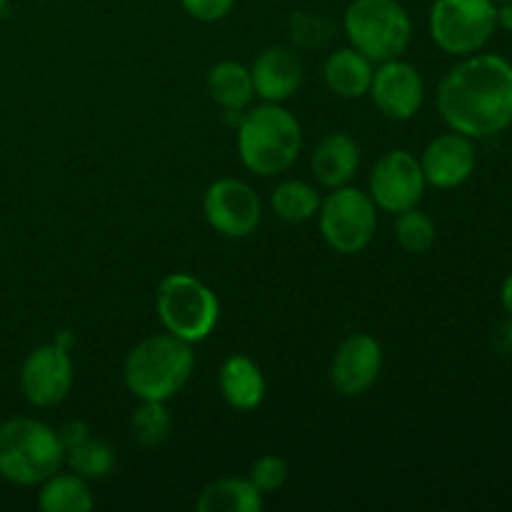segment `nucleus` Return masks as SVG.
I'll use <instances>...</instances> for the list:
<instances>
[{
  "label": "nucleus",
  "mask_w": 512,
  "mask_h": 512,
  "mask_svg": "<svg viewBox=\"0 0 512 512\" xmlns=\"http://www.w3.org/2000/svg\"><path fill=\"white\" fill-rule=\"evenodd\" d=\"M438 230L435 220L420 208H410L405 213H398L395 220V240L400 248L410 255H425L435 245Z\"/></svg>",
  "instance_id": "nucleus-25"
},
{
  "label": "nucleus",
  "mask_w": 512,
  "mask_h": 512,
  "mask_svg": "<svg viewBox=\"0 0 512 512\" xmlns=\"http://www.w3.org/2000/svg\"><path fill=\"white\" fill-rule=\"evenodd\" d=\"M495 5H503V3H512V0H493Z\"/></svg>",
  "instance_id": "nucleus-32"
},
{
  "label": "nucleus",
  "mask_w": 512,
  "mask_h": 512,
  "mask_svg": "<svg viewBox=\"0 0 512 512\" xmlns=\"http://www.w3.org/2000/svg\"><path fill=\"white\" fill-rule=\"evenodd\" d=\"M313 175L323 188L335 190L353 183L360 168V145L348 133H328L313 150Z\"/></svg>",
  "instance_id": "nucleus-16"
},
{
  "label": "nucleus",
  "mask_w": 512,
  "mask_h": 512,
  "mask_svg": "<svg viewBox=\"0 0 512 512\" xmlns=\"http://www.w3.org/2000/svg\"><path fill=\"white\" fill-rule=\"evenodd\" d=\"M203 213L215 233L230 240H243L258 230L263 203L245 180L220 178L205 190Z\"/></svg>",
  "instance_id": "nucleus-10"
},
{
  "label": "nucleus",
  "mask_w": 512,
  "mask_h": 512,
  "mask_svg": "<svg viewBox=\"0 0 512 512\" xmlns=\"http://www.w3.org/2000/svg\"><path fill=\"white\" fill-rule=\"evenodd\" d=\"M185 13L200 23H218L228 18L235 8V0H180Z\"/></svg>",
  "instance_id": "nucleus-27"
},
{
  "label": "nucleus",
  "mask_w": 512,
  "mask_h": 512,
  "mask_svg": "<svg viewBox=\"0 0 512 512\" xmlns=\"http://www.w3.org/2000/svg\"><path fill=\"white\" fill-rule=\"evenodd\" d=\"M5 8H8V0H0V13H3Z\"/></svg>",
  "instance_id": "nucleus-31"
},
{
  "label": "nucleus",
  "mask_w": 512,
  "mask_h": 512,
  "mask_svg": "<svg viewBox=\"0 0 512 512\" xmlns=\"http://www.w3.org/2000/svg\"><path fill=\"white\" fill-rule=\"evenodd\" d=\"M425 188L428 183L420 168V158H415L410 150H388L370 170L368 195L378 210L385 213L398 215L418 208Z\"/></svg>",
  "instance_id": "nucleus-9"
},
{
  "label": "nucleus",
  "mask_w": 512,
  "mask_h": 512,
  "mask_svg": "<svg viewBox=\"0 0 512 512\" xmlns=\"http://www.w3.org/2000/svg\"><path fill=\"white\" fill-rule=\"evenodd\" d=\"M375 63L365 58L360 50L353 45L348 48H338L330 53L323 63V78L325 85L333 90L335 95L345 100H358L368 95L370 83H373Z\"/></svg>",
  "instance_id": "nucleus-18"
},
{
  "label": "nucleus",
  "mask_w": 512,
  "mask_h": 512,
  "mask_svg": "<svg viewBox=\"0 0 512 512\" xmlns=\"http://www.w3.org/2000/svg\"><path fill=\"white\" fill-rule=\"evenodd\" d=\"M500 305L508 315H512V270L505 275L503 285H500Z\"/></svg>",
  "instance_id": "nucleus-29"
},
{
  "label": "nucleus",
  "mask_w": 512,
  "mask_h": 512,
  "mask_svg": "<svg viewBox=\"0 0 512 512\" xmlns=\"http://www.w3.org/2000/svg\"><path fill=\"white\" fill-rule=\"evenodd\" d=\"M273 213L290 225L308 223L320 210V193L305 180H283L270 195Z\"/></svg>",
  "instance_id": "nucleus-22"
},
{
  "label": "nucleus",
  "mask_w": 512,
  "mask_h": 512,
  "mask_svg": "<svg viewBox=\"0 0 512 512\" xmlns=\"http://www.w3.org/2000/svg\"><path fill=\"white\" fill-rule=\"evenodd\" d=\"M438 113L450 130L473 140L495 138L512 125V63L475 53L460 60L438 85Z\"/></svg>",
  "instance_id": "nucleus-1"
},
{
  "label": "nucleus",
  "mask_w": 512,
  "mask_h": 512,
  "mask_svg": "<svg viewBox=\"0 0 512 512\" xmlns=\"http://www.w3.org/2000/svg\"><path fill=\"white\" fill-rule=\"evenodd\" d=\"M318 228L325 243L340 255H358L373 243L378 230V205L368 193L343 185L320 200Z\"/></svg>",
  "instance_id": "nucleus-8"
},
{
  "label": "nucleus",
  "mask_w": 512,
  "mask_h": 512,
  "mask_svg": "<svg viewBox=\"0 0 512 512\" xmlns=\"http://www.w3.org/2000/svg\"><path fill=\"white\" fill-rule=\"evenodd\" d=\"M73 360L63 343H48L30 350L20 368V390L35 408H55L73 388Z\"/></svg>",
  "instance_id": "nucleus-11"
},
{
  "label": "nucleus",
  "mask_w": 512,
  "mask_h": 512,
  "mask_svg": "<svg viewBox=\"0 0 512 512\" xmlns=\"http://www.w3.org/2000/svg\"><path fill=\"white\" fill-rule=\"evenodd\" d=\"M248 478L253 480V485L263 495L275 493V490L283 488L285 480H288V463H285L280 455H263V458H258L253 463Z\"/></svg>",
  "instance_id": "nucleus-26"
},
{
  "label": "nucleus",
  "mask_w": 512,
  "mask_h": 512,
  "mask_svg": "<svg viewBox=\"0 0 512 512\" xmlns=\"http://www.w3.org/2000/svg\"><path fill=\"white\" fill-rule=\"evenodd\" d=\"M208 93L213 103H218L225 113H240L255 98L253 75L250 68L235 60H220L208 70Z\"/></svg>",
  "instance_id": "nucleus-19"
},
{
  "label": "nucleus",
  "mask_w": 512,
  "mask_h": 512,
  "mask_svg": "<svg viewBox=\"0 0 512 512\" xmlns=\"http://www.w3.org/2000/svg\"><path fill=\"white\" fill-rule=\"evenodd\" d=\"M303 150V128L280 103H263L238 123V155L250 173L273 178L295 165Z\"/></svg>",
  "instance_id": "nucleus-2"
},
{
  "label": "nucleus",
  "mask_w": 512,
  "mask_h": 512,
  "mask_svg": "<svg viewBox=\"0 0 512 512\" xmlns=\"http://www.w3.org/2000/svg\"><path fill=\"white\" fill-rule=\"evenodd\" d=\"M65 465L58 430L35 418L0 423V478L20 488H33Z\"/></svg>",
  "instance_id": "nucleus-4"
},
{
  "label": "nucleus",
  "mask_w": 512,
  "mask_h": 512,
  "mask_svg": "<svg viewBox=\"0 0 512 512\" xmlns=\"http://www.w3.org/2000/svg\"><path fill=\"white\" fill-rule=\"evenodd\" d=\"M383 358V345L373 335L350 333L335 350L330 383L345 398H360L378 383Z\"/></svg>",
  "instance_id": "nucleus-13"
},
{
  "label": "nucleus",
  "mask_w": 512,
  "mask_h": 512,
  "mask_svg": "<svg viewBox=\"0 0 512 512\" xmlns=\"http://www.w3.org/2000/svg\"><path fill=\"white\" fill-rule=\"evenodd\" d=\"M155 310L165 333L190 345L208 340L220 320L218 295L188 273H170L160 280Z\"/></svg>",
  "instance_id": "nucleus-6"
},
{
  "label": "nucleus",
  "mask_w": 512,
  "mask_h": 512,
  "mask_svg": "<svg viewBox=\"0 0 512 512\" xmlns=\"http://www.w3.org/2000/svg\"><path fill=\"white\" fill-rule=\"evenodd\" d=\"M263 498L250 478H218L205 485L195 505L200 512H260Z\"/></svg>",
  "instance_id": "nucleus-20"
},
{
  "label": "nucleus",
  "mask_w": 512,
  "mask_h": 512,
  "mask_svg": "<svg viewBox=\"0 0 512 512\" xmlns=\"http://www.w3.org/2000/svg\"><path fill=\"white\" fill-rule=\"evenodd\" d=\"M303 60L285 45H270L250 65L253 88L265 103H283L298 93L303 83Z\"/></svg>",
  "instance_id": "nucleus-15"
},
{
  "label": "nucleus",
  "mask_w": 512,
  "mask_h": 512,
  "mask_svg": "<svg viewBox=\"0 0 512 512\" xmlns=\"http://www.w3.org/2000/svg\"><path fill=\"white\" fill-rule=\"evenodd\" d=\"M498 28L512 33V3L498 5Z\"/></svg>",
  "instance_id": "nucleus-30"
},
{
  "label": "nucleus",
  "mask_w": 512,
  "mask_h": 512,
  "mask_svg": "<svg viewBox=\"0 0 512 512\" xmlns=\"http://www.w3.org/2000/svg\"><path fill=\"white\" fill-rule=\"evenodd\" d=\"M95 505L90 493V480L80 478L78 473H63L58 470L48 480L40 483L38 508L43 512H90Z\"/></svg>",
  "instance_id": "nucleus-21"
},
{
  "label": "nucleus",
  "mask_w": 512,
  "mask_h": 512,
  "mask_svg": "<svg viewBox=\"0 0 512 512\" xmlns=\"http://www.w3.org/2000/svg\"><path fill=\"white\" fill-rule=\"evenodd\" d=\"M475 165L478 155H475L473 138L455 130L435 135L420 155L425 183L438 190H453L468 183L470 175L475 173Z\"/></svg>",
  "instance_id": "nucleus-14"
},
{
  "label": "nucleus",
  "mask_w": 512,
  "mask_h": 512,
  "mask_svg": "<svg viewBox=\"0 0 512 512\" xmlns=\"http://www.w3.org/2000/svg\"><path fill=\"white\" fill-rule=\"evenodd\" d=\"M218 388L225 403L243 413L258 408L268 393L263 370L248 355H230L223 360L218 370Z\"/></svg>",
  "instance_id": "nucleus-17"
},
{
  "label": "nucleus",
  "mask_w": 512,
  "mask_h": 512,
  "mask_svg": "<svg viewBox=\"0 0 512 512\" xmlns=\"http://www.w3.org/2000/svg\"><path fill=\"white\" fill-rule=\"evenodd\" d=\"M368 95L385 118L410 120L420 113L425 103V80L408 60H385L375 68Z\"/></svg>",
  "instance_id": "nucleus-12"
},
{
  "label": "nucleus",
  "mask_w": 512,
  "mask_h": 512,
  "mask_svg": "<svg viewBox=\"0 0 512 512\" xmlns=\"http://www.w3.org/2000/svg\"><path fill=\"white\" fill-rule=\"evenodd\" d=\"M173 433V415L160 400H140L130 415V435L143 448H160Z\"/></svg>",
  "instance_id": "nucleus-24"
},
{
  "label": "nucleus",
  "mask_w": 512,
  "mask_h": 512,
  "mask_svg": "<svg viewBox=\"0 0 512 512\" xmlns=\"http://www.w3.org/2000/svg\"><path fill=\"white\" fill-rule=\"evenodd\" d=\"M193 368L195 353L190 343L170 333H158L130 348L125 355L123 378L138 400L168 403L188 385Z\"/></svg>",
  "instance_id": "nucleus-3"
},
{
  "label": "nucleus",
  "mask_w": 512,
  "mask_h": 512,
  "mask_svg": "<svg viewBox=\"0 0 512 512\" xmlns=\"http://www.w3.org/2000/svg\"><path fill=\"white\" fill-rule=\"evenodd\" d=\"M343 30L348 43L373 63L400 58L413 40V20L400 0H350Z\"/></svg>",
  "instance_id": "nucleus-5"
},
{
  "label": "nucleus",
  "mask_w": 512,
  "mask_h": 512,
  "mask_svg": "<svg viewBox=\"0 0 512 512\" xmlns=\"http://www.w3.org/2000/svg\"><path fill=\"white\" fill-rule=\"evenodd\" d=\"M428 30L443 53L468 58L480 53L498 30V5L493 0H433Z\"/></svg>",
  "instance_id": "nucleus-7"
},
{
  "label": "nucleus",
  "mask_w": 512,
  "mask_h": 512,
  "mask_svg": "<svg viewBox=\"0 0 512 512\" xmlns=\"http://www.w3.org/2000/svg\"><path fill=\"white\" fill-rule=\"evenodd\" d=\"M65 465L85 480H103L115 468V450L105 440L88 433L85 438L75 440L73 445L63 448Z\"/></svg>",
  "instance_id": "nucleus-23"
},
{
  "label": "nucleus",
  "mask_w": 512,
  "mask_h": 512,
  "mask_svg": "<svg viewBox=\"0 0 512 512\" xmlns=\"http://www.w3.org/2000/svg\"><path fill=\"white\" fill-rule=\"evenodd\" d=\"M495 345L500 353H512V315H508V320L495 333Z\"/></svg>",
  "instance_id": "nucleus-28"
}]
</instances>
